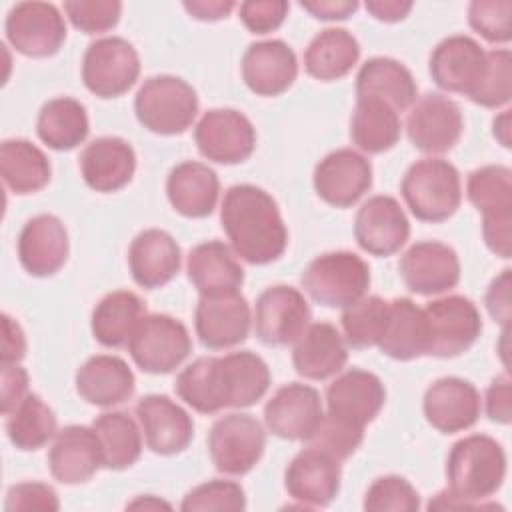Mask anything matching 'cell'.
<instances>
[{
  "mask_svg": "<svg viewBox=\"0 0 512 512\" xmlns=\"http://www.w3.org/2000/svg\"><path fill=\"white\" fill-rule=\"evenodd\" d=\"M466 194L482 216L512 212V170L500 164L474 170L468 176Z\"/></svg>",
  "mask_w": 512,
  "mask_h": 512,
  "instance_id": "cell-45",
  "label": "cell"
},
{
  "mask_svg": "<svg viewBox=\"0 0 512 512\" xmlns=\"http://www.w3.org/2000/svg\"><path fill=\"white\" fill-rule=\"evenodd\" d=\"M0 382L2 414L8 416L28 394V372L18 364H2Z\"/></svg>",
  "mask_w": 512,
  "mask_h": 512,
  "instance_id": "cell-56",
  "label": "cell"
},
{
  "mask_svg": "<svg viewBox=\"0 0 512 512\" xmlns=\"http://www.w3.org/2000/svg\"><path fill=\"white\" fill-rule=\"evenodd\" d=\"M284 486L300 506L324 508L340 490V462L324 450L308 446L290 460Z\"/></svg>",
  "mask_w": 512,
  "mask_h": 512,
  "instance_id": "cell-18",
  "label": "cell"
},
{
  "mask_svg": "<svg viewBox=\"0 0 512 512\" xmlns=\"http://www.w3.org/2000/svg\"><path fill=\"white\" fill-rule=\"evenodd\" d=\"M486 414L492 422L510 424L512 420V386L510 376H496L486 390Z\"/></svg>",
  "mask_w": 512,
  "mask_h": 512,
  "instance_id": "cell-55",
  "label": "cell"
},
{
  "mask_svg": "<svg viewBox=\"0 0 512 512\" xmlns=\"http://www.w3.org/2000/svg\"><path fill=\"white\" fill-rule=\"evenodd\" d=\"M128 508H170V504H166L154 496H146V498H138V500L130 502Z\"/></svg>",
  "mask_w": 512,
  "mask_h": 512,
  "instance_id": "cell-63",
  "label": "cell"
},
{
  "mask_svg": "<svg viewBox=\"0 0 512 512\" xmlns=\"http://www.w3.org/2000/svg\"><path fill=\"white\" fill-rule=\"evenodd\" d=\"M306 294L328 308H346L366 296L370 268L354 252L336 250L316 256L302 272Z\"/></svg>",
  "mask_w": 512,
  "mask_h": 512,
  "instance_id": "cell-5",
  "label": "cell"
},
{
  "mask_svg": "<svg viewBox=\"0 0 512 512\" xmlns=\"http://www.w3.org/2000/svg\"><path fill=\"white\" fill-rule=\"evenodd\" d=\"M388 308L390 300L380 296H362L354 304L346 306L340 318L344 342L352 348L378 346L386 328Z\"/></svg>",
  "mask_w": 512,
  "mask_h": 512,
  "instance_id": "cell-44",
  "label": "cell"
},
{
  "mask_svg": "<svg viewBox=\"0 0 512 512\" xmlns=\"http://www.w3.org/2000/svg\"><path fill=\"white\" fill-rule=\"evenodd\" d=\"M486 50L470 36L444 38L430 54V76L446 92L470 96L482 78Z\"/></svg>",
  "mask_w": 512,
  "mask_h": 512,
  "instance_id": "cell-23",
  "label": "cell"
},
{
  "mask_svg": "<svg viewBox=\"0 0 512 512\" xmlns=\"http://www.w3.org/2000/svg\"><path fill=\"white\" fill-rule=\"evenodd\" d=\"M362 440H364V428L338 420L330 414H324L318 430L308 440V446L320 448L332 458H336L338 462H342L356 452Z\"/></svg>",
  "mask_w": 512,
  "mask_h": 512,
  "instance_id": "cell-50",
  "label": "cell"
},
{
  "mask_svg": "<svg viewBox=\"0 0 512 512\" xmlns=\"http://www.w3.org/2000/svg\"><path fill=\"white\" fill-rule=\"evenodd\" d=\"M386 390L382 380L360 368L342 372L326 388V414L364 428L382 410Z\"/></svg>",
  "mask_w": 512,
  "mask_h": 512,
  "instance_id": "cell-20",
  "label": "cell"
},
{
  "mask_svg": "<svg viewBox=\"0 0 512 512\" xmlns=\"http://www.w3.org/2000/svg\"><path fill=\"white\" fill-rule=\"evenodd\" d=\"M424 416L444 434H456L476 424L480 416V394L464 378L444 376L424 392Z\"/></svg>",
  "mask_w": 512,
  "mask_h": 512,
  "instance_id": "cell-22",
  "label": "cell"
},
{
  "mask_svg": "<svg viewBox=\"0 0 512 512\" xmlns=\"http://www.w3.org/2000/svg\"><path fill=\"white\" fill-rule=\"evenodd\" d=\"M180 508L184 512L192 510H244L246 496L240 484L232 480H210L192 488Z\"/></svg>",
  "mask_w": 512,
  "mask_h": 512,
  "instance_id": "cell-49",
  "label": "cell"
},
{
  "mask_svg": "<svg viewBox=\"0 0 512 512\" xmlns=\"http://www.w3.org/2000/svg\"><path fill=\"white\" fill-rule=\"evenodd\" d=\"M48 466L50 474L62 484L72 486L90 480L104 466L102 446L94 428L70 424L56 432L48 452Z\"/></svg>",
  "mask_w": 512,
  "mask_h": 512,
  "instance_id": "cell-26",
  "label": "cell"
},
{
  "mask_svg": "<svg viewBox=\"0 0 512 512\" xmlns=\"http://www.w3.org/2000/svg\"><path fill=\"white\" fill-rule=\"evenodd\" d=\"M92 428L100 440L106 468L124 470L140 458L142 432L128 412H104L92 422Z\"/></svg>",
  "mask_w": 512,
  "mask_h": 512,
  "instance_id": "cell-41",
  "label": "cell"
},
{
  "mask_svg": "<svg viewBox=\"0 0 512 512\" xmlns=\"http://www.w3.org/2000/svg\"><path fill=\"white\" fill-rule=\"evenodd\" d=\"M402 132L400 112L378 98H356V108L350 120L352 142L368 154L390 150Z\"/></svg>",
  "mask_w": 512,
  "mask_h": 512,
  "instance_id": "cell-38",
  "label": "cell"
},
{
  "mask_svg": "<svg viewBox=\"0 0 512 512\" xmlns=\"http://www.w3.org/2000/svg\"><path fill=\"white\" fill-rule=\"evenodd\" d=\"M234 2L230 0H192V2H184V10L196 18V20H204V22H214V20H222L226 18L232 10H234Z\"/></svg>",
  "mask_w": 512,
  "mask_h": 512,
  "instance_id": "cell-60",
  "label": "cell"
},
{
  "mask_svg": "<svg viewBox=\"0 0 512 512\" xmlns=\"http://www.w3.org/2000/svg\"><path fill=\"white\" fill-rule=\"evenodd\" d=\"M254 332L268 346H286L310 324V306L300 290L276 284L266 288L254 306Z\"/></svg>",
  "mask_w": 512,
  "mask_h": 512,
  "instance_id": "cell-13",
  "label": "cell"
},
{
  "mask_svg": "<svg viewBox=\"0 0 512 512\" xmlns=\"http://www.w3.org/2000/svg\"><path fill=\"white\" fill-rule=\"evenodd\" d=\"M410 236V222L392 196L368 198L354 220V238L358 246L372 256L396 254Z\"/></svg>",
  "mask_w": 512,
  "mask_h": 512,
  "instance_id": "cell-19",
  "label": "cell"
},
{
  "mask_svg": "<svg viewBox=\"0 0 512 512\" xmlns=\"http://www.w3.org/2000/svg\"><path fill=\"white\" fill-rule=\"evenodd\" d=\"M324 418L322 400L316 388L290 382L278 388L264 406L268 430L284 440L308 442Z\"/></svg>",
  "mask_w": 512,
  "mask_h": 512,
  "instance_id": "cell-15",
  "label": "cell"
},
{
  "mask_svg": "<svg viewBox=\"0 0 512 512\" xmlns=\"http://www.w3.org/2000/svg\"><path fill=\"white\" fill-rule=\"evenodd\" d=\"M128 352L148 374H168L192 352L188 328L168 314H148L134 330Z\"/></svg>",
  "mask_w": 512,
  "mask_h": 512,
  "instance_id": "cell-6",
  "label": "cell"
},
{
  "mask_svg": "<svg viewBox=\"0 0 512 512\" xmlns=\"http://www.w3.org/2000/svg\"><path fill=\"white\" fill-rule=\"evenodd\" d=\"M140 76L136 48L120 38L106 36L94 40L82 58L84 86L100 98H116L128 92Z\"/></svg>",
  "mask_w": 512,
  "mask_h": 512,
  "instance_id": "cell-9",
  "label": "cell"
},
{
  "mask_svg": "<svg viewBox=\"0 0 512 512\" xmlns=\"http://www.w3.org/2000/svg\"><path fill=\"white\" fill-rule=\"evenodd\" d=\"M136 416L146 446L160 456L178 454L188 448L194 436L190 414L164 394H148L138 400Z\"/></svg>",
  "mask_w": 512,
  "mask_h": 512,
  "instance_id": "cell-21",
  "label": "cell"
},
{
  "mask_svg": "<svg viewBox=\"0 0 512 512\" xmlns=\"http://www.w3.org/2000/svg\"><path fill=\"white\" fill-rule=\"evenodd\" d=\"M406 288L420 296L452 290L460 280V260L448 244L426 240L410 246L398 264Z\"/></svg>",
  "mask_w": 512,
  "mask_h": 512,
  "instance_id": "cell-17",
  "label": "cell"
},
{
  "mask_svg": "<svg viewBox=\"0 0 512 512\" xmlns=\"http://www.w3.org/2000/svg\"><path fill=\"white\" fill-rule=\"evenodd\" d=\"M418 86L412 72L398 60L376 56L362 64L356 76V98H378L398 112L416 102Z\"/></svg>",
  "mask_w": 512,
  "mask_h": 512,
  "instance_id": "cell-33",
  "label": "cell"
},
{
  "mask_svg": "<svg viewBox=\"0 0 512 512\" xmlns=\"http://www.w3.org/2000/svg\"><path fill=\"white\" fill-rule=\"evenodd\" d=\"M264 448V428L252 414H226L208 432L210 460L222 474L242 476L250 472L260 462Z\"/></svg>",
  "mask_w": 512,
  "mask_h": 512,
  "instance_id": "cell-7",
  "label": "cell"
},
{
  "mask_svg": "<svg viewBox=\"0 0 512 512\" xmlns=\"http://www.w3.org/2000/svg\"><path fill=\"white\" fill-rule=\"evenodd\" d=\"M358 58L360 44L348 30L326 28L310 40L304 52V68L312 78L332 82L344 78Z\"/></svg>",
  "mask_w": 512,
  "mask_h": 512,
  "instance_id": "cell-37",
  "label": "cell"
},
{
  "mask_svg": "<svg viewBox=\"0 0 512 512\" xmlns=\"http://www.w3.org/2000/svg\"><path fill=\"white\" fill-rule=\"evenodd\" d=\"M200 154L218 164H238L256 148V130L238 110L214 108L204 112L194 128Z\"/></svg>",
  "mask_w": 512,
  "mask_h": 512,
  "instance_id": "cell-12",
  "label": "cell"
},
{
  "mask_svg": "<svg viewBox=\"0 0 512 512\" xmlns=\"http://www.w3.org/2000/svg\"><path fill=\"white\" fill-rule=\"evenodd\" d=\"M90 124L86 108L68 96L48 100L38 114V138L52 150L64 152L82 144L88 136Z\"/></svg>",
  "mask_w": 512,
  "mask_h": 512,
  "instance_id": "cell-39",
  "label": "cell"
},
{
  "mask_svg": "<svg viewBox=\"0 0 512 512\" xmlns=\"http://www.w3.org/2000/svg\"><path fill=\"white\" fill-rule=\"evenodd\" d=\"M136 388L130 366L112 354L90 356L76 372V390L92 406L110 408L126 402Z\"/></svg>",
  "mask_w": 512,
  "mask_h": 512,
  "instance_id": "cell-30",
  "label": "cell"
},
{
  "mask_svg": "<svg viewBox=\"0 0 512 512\" xmlns=\"http://www.w3.org/2000/svg\"><path fill=\"white\" fill-rule=\"evenodd\" d=\"M366 10L382 22H398L408 16L412 10V2H402V0H368Z\"/></svg>",
  "mask_w": 512,
  "mask_h": 512,
  "instance_id": "cell-61",
  "label": "cell"
},
{
  "mask_svg": "<svg viewBox=\"0 0 512 512\" xmlns=\"http://www.w3.org/2000/svg\"><path fill=\"white\" fill-rule=\"evenodd\" d=\"M64 14L74 28L86 34H98L114 28L122 14L118 0H68Z\"/></svg>",
  "mask_w": 512,
  "mask_h": 512,
  "instance_id": "cell-51",
  "label": "cell"
},
{
  "mask_svg": "<svg viewBox=\"0 0 512 512\" xmlns=\"http://www.w3.org/2000/svg\"><path fill=\"white\" fill-rule=\"evenodd\" d=\"M138 122L154 134H182L198 114L196 90L182 78L160 74L144 80L134 98Z\"/></svg>",
  "mask_w": 512,
  "mask_h": 512,
  "instance_id": "cell-4",
  "label": "cell"
},
{
  "mask_svg": "<svg viewBox=\"0 0 512 512\" xmlns=\"http://www.w3.org/2000/svg\"><path fill=\"white\" fill-rule=\"evenodd\" d=\"M252 314L246 298L236 292L204 294L194 312V328L202 346L224 350L248 338Z\"/></svg>",
  "mask_w": 512,
  "mask_h": 512,
  "instance_id": "cell-14",
  "label": "cell"
},
{
  "mask_svg": "<svg viewBox=\"0 0 512 512\" xmlns=\"http://www.w3.org/2000/svg\"><path fill=\"white\" fill-rule=\"evenodd\" d=\"M284 0H246L240 4V20L254 34H268L282 26L288 16Z\"/></svg>",
  "mask_w": 512,
  "mask_h": 512,
  "instance_id": "cell-52",
  "label": "cell"
},
{
  "mask_svg": "<svg viewBox=\"0 0 512 512\" xmlns=\"http://www.w3.org/2000/svg\"><path fill=\"white\" fill-rule=\"evenodd\" d=\"M146 316V304L130 290L106 294L92 310V334L106 348L128 346L140 320Z\"/></svg>",
  "mask_w": 512,
  "mask_h": 512,
  "instance_id": "cell-35",
  "label": "cell"
},
{
  "mask_svg": "<svg viewBox=\"0 0 512 512\" xmlns=\"http://www.w3.org/2000/svg\"><path fill=\"white\" fill-rule=\"evenodd\" d=\"M482 236L486 246L500 258L512 254V212L482 216Z\"/></svg>",
  "mask_w": 512,
  "mask_h": 512,
  "instance_id": "cell-54",
  "label": "cell"
},
{
  "mask_svg": "<svg viewBox=\"0 0 512 512\" xmlns=\"http://www.w3.org/2000/svg\"><path fill=\"white\" fill-rule=\"evenodd\" d=\"M4 506L6 510H58L60 500L44 482H20L10 486Z\"/></svg>",
  "mask_w": 512,
  "mask_h": 512,
  "instance_id": "cell-53",
  "label": "cell"
},
{
  "mask_svg": "<svg viewBox=\"0 0 512 512\" xmlns=\"http://www.w3.org/2000/svg\"><path fill=\"white\" fill-rule=\"evenodd\" d=\"M220 222L234 254L250 264H270L286 250L288 230L278 204L254 184H236L226 190Z\"/></svg>",
  "mask_w": 512,
  "mask_h": 512,
  "instance_id": "cell-1",
  "label": "cell"
},
{
  "mask_svg": "<svg viewBox=\"0 0 512 512\" xmlns=\"http://www.w3.org/2000/svg\"><path fill=\"white\" fill-rule=\"evenodd\" d=\"M420 508V494L402 476L376 478L364 496V510L370 512H414Z\"/></svg>",
  "mask_w": 512,
  "mask_h": 512,
  "instance_id": "cell-47",
  "label": "cell"
},
{
  "mask_svg": "<svg viewBox=\"0 0 512 512\" xmlns=\"http://www.w3.org/2000/svg\"><path fill=\"white\" fill-rule=\"evenodd\" d=\"M512 96V56L510 50L498 48L486 52V66L480 82L470 92V100L484 108H500Z\"/></svg>",
  "mask_w": 512,
  "mask_h": 512,
  "instance_id": "cell-46",
  "label": "cell"
},
{
  "mask_svg": "<svg viewBox=\"0 0 512 512\" xmlns=\"http://www.w3.org/2000/svg\"><path fill=\"white\" fill-rule=\"evenodd\" d=\"M166 194L178 214L186 218H204L216 208L220 182L208 164L186 160L170 170Z\"/></svg>",
  "mask_w": 512,
  "mask_h": 512,
  "instance_id": "cell-31",
  "label": "cell"
},
{
  "mask_svg": "<svg viewBox=\"0 0 512 512\" xmlns=\"http://www.w3.org/2000/svg\"><path fill=\"white\" fill-rule=\"evenodd\" d=\"M410 212L422 222H444L460 206L462 184L456 166L442 158L414 162L400 184Z\"/></svg>",
  "mask_w": 512,
  "mask_h": 512,
  "instance_id": "cell-3",
  "label": "cell"
},
{
  "mask_svg": "<svg viewBox=\"0 0 512 512\" xmlns=\"http://www.w3.org/2000/svg\"><path fill=\"white\" fill-rule=\"evenodd\" d=\"M348 360L344 336L330 322H314L296 338L292 364L308 380H326L338 374Z\"/></svg>",
  "mask_w": 512,
  "mask_h": 512,
  "instance_id": "cell-29",
  "label": "cell"
},
{
  "mask_svg": "<svg viewBox=\"0 0 512 512\" xmlns=\"http://www.w3.org/2000/svg\"><path fill=\"white\" fill-rule=\"evenodd\" d=\"M0 172L4 184L16 194L42 190L52 176L46 154L24 138L4 140L0 146Z\"/></svg>",
  "mask_w": 512,
  "mask_h": 512,
  "instance_id": "cell-40",
  "label": "cell"
},
{
  "mask_svg": "<svg viewBox=\"0 0 512 512\" xmlns=\"http://www.w3.org/2000/svg\"><path fill=\"white\" fill-rule=\"evenodd\" d=\"M180 246L160 228L140 232L128 248V266L132 278L142 288H160L168 284L180 270Z\"/></svg>",
  "mask_w": 512,
  "mask_h": 512,
  "instance_id": "cell-28",
  "label": "cell"
},
{
  "mask_svg": "<svg viewBox=\"0 0 512 512\" xmlns=\"http://www.w3.org/2000/svg\"><path fill=\"white\" fill-rule=\"evenodd\" d=\"M424 320L428 352L438 358H452L466 352L482 332V318L476 304L452 294L426 304Z\"/></svg>",
  "mask_w": 512,
  "mask_h": 512,
  "instance_id": "cell-8",
  "label": "cell"
},
{
  "mask_svg": "<svg viewBox=\"0 0 512 512\" xmlns=\"http://www.w3.org/2000/svg\"><path fill=\"white\" fill-rule=\"evenodd\" d=\"M6 432L16 448L38 450L56 436V416L38 394L28 392L8 414Z\"/></svg>",
  "mask_w": 512,
  "mask_h": 512,
  "instance_id": "cell-42",
  "label": "cell"
},
{
  "mask_svg": "<svg viewBox=\"0 0 512 512\" xmlns=\"http://www.w3.org/2000/svg\"><path fill=\"white\" fill-rule=\"evenodd\" d=\"M186 270L200 296L236 292L244 282L240 262L220 240H208L194 246L188 254Z\"/></svg>",
  "mask_w": 512,
  "mask_h": 512,
  "instance_id": "cell-34",
  "label": "cell"
},
{
  "mask_svg": "<svg viewBox=\"0 0 512 512\" xmlns=\"http://www.w3.org/2000/svg\"><path fill=\"white\" fill-rule=\"evenodd\" d=\"M136 170V154L130 142L118 136H102L86 144L80 154L84 182L96 192L124 188Z\"/></svg>",
  "mask_w": 512,
  "mask_h": 512,
  "instance_id": "cell-27",
  "label": "cell"
},
{
  "mask_svg": "<svg viewBox=\"0 0 512 512\" xmlns=\"http://www.w3.org/2000/svg\"><path fill=\"white\" fill-rule=\"evenodd\" d=\"M372 186V164L352 148L324 156L314 168V190L330 206L348 208Z\"/></svg>",
  "mask_w": 512,
  "mask_h": 512,
  "instance_id": "cell-16",
  "label": "cell"
},
{
  "mask_svg": "<svg viewBox=\"0 0 512 512\" xmlns=\"http://www.w3.org/2000/svg\"><path fill=\"white\" fill-rule=\"evenodd\" d=\"M176 394L202 414L230 408V386L222 356H202L188 364L174 384Z\"/></svg>",
  "mask_w": 512,
  "mask_h": 512,
  "instance_id": "cell-32",
  "label": "cell"
},
{
  "mask_svg": "<svg viewBox=\"0 0 512 512\" xmlns=\"http://www.w3.org/2000/svg\"><path fill=\"white\" fill-rule=\"evenodd\" d=\"M2 364H18L26 354V338L20 324L2 314Z\"/></svg>",
  "mask_w": 512,
  "mask_h": 512,
  "instance_id": "cell-58",
  "label": "cell"
},
{
  "mask_svg": "<svg viewBox=\"0 0 512 512\" xmlns=\"http://www.w3.org/2000/svg\"><path fill=\"white\" fill-rule=\"evenodd\" d=\"M298 76V60L284 40H262L242 56V80L258 96L286 92Z\"/></svg>",
  "mask_w": 512,
  "mask_h": 512,
  "instance_id": "cell-25",
  "label": "cell"
},
{
  "mask_svg": "<svg viewBox=\"0 0 512 512\" xmlns=\"http://www.w3.org/2000/svg\"><path fill=\"white\" fill-rule=\"evenodd\" d=\"M6 38L16 52L30 58H46L64 44L66 22L54 4L18 2L6 16Z\"/></svg>",
  "mask_w": 512,
  "mask_h": 512,
  "instance_id": "cell-11",
  "label": "cell"
},
{
  "mask_svg": "<svg viewBox=\"0 0 512 512\" xmlns=\"http://www.w3.org/2000/svg\"><path fill=\"white\" fill-rule=\"evenodd\" d=\"M512 2L510 0H474L468 6V22L484 40L506 44L512 38Z\"/></svg>",
  "mask_w": 512,
  "mask_h": 512,
  "instance_id": "cell-48",
  "label": "cell"
},
{
  "mask_svg": "<svg viewBox=\"0 0 512 512\" xmlns=\"http://www.w3.org/2000/svg\"><path fill=\"white\" fill-rule=\"evenodd\" d=\"M68 232L54 214L30 218L18 236V260L22 268L38 278L56 274L68 260Z\"/></svg>",
  "mask_w": 512,
  "mask_h": 512,
  "instance_id": "cell-24",
  "label": "cell"
},
{
  "mask_svg": "<svg viewBox=\"0 0 512 512\" xmlns=\"http://www.w3.org/2000/svg\"><path fill=\"white\" fill-rule=\"evenodd\" d=\"M222 358L230 386V408H248L256 404L270 386L268 364L250 350L230 352Z\"/></svg>",
  "mask_w": 512,
  "mask_h": 512,
  "instance_id": "cell-43",
  "label": "cell"
},
{
  "mask_svg": "<svg viewBox=\"0 0 512 512\" xmlns=\"http://www.w3.org/2000/svg\"><path fill=\"white\" fill-rule=\"evenodd\" d=\"M506 454L502 446L486 434H470L458 440L446 460L448 488L430 500V510L500 508L484 504L504 482Z\"/></svg>",
  "mask_w": 512,
  "mask_h": 512,
  "instance_id": "cell-2",
  "label": "cell"
},
{
  "mask_svg": "<svg viewBox=\"0 0 512 512\" xmlns=\"http://www.w3.org/2000/svg\"><path fill=\"white\" fill-rule=\"evenodd\" d=\"M464 130L460 106L438 92L418 98L406 118V132L414 148L424 154L450 152Z\"/></svg>",
  "mask_w": 512,
  "mask_h": 512,
  "instance_id": "cell-10",
  "label": "cell"
},
{
  "mask_svg": "<svg viewBox=\"0 0 512 512\" xmlns=\"http://www.w3.org/2000/svg\"><path fill=\"white\" fill-rule=\"evenodd\" d=\"M300 8H304L318 20H346L358 10V2L356 0H312V2H300Z\"/></svg>",
  "mask_w": 512,
  "mask_h": 512,
  "instance_id": "cell-59",
  "label": "cell"
},
{
  "mask_svg": "<svg viewBox=\"0 0 512 512\" xmlns=\"http://www.w3.org/2000/svg\"><path fill=\"white\" fill-rule=\"evenodd\" d=\"M492 132L494 138L504 146L510 148V110H502L494 122H492Z\"/></svg>",
  "mask_w": 512,
  "mask_h": 512,
  "instance_id": "cell-62",
  "label": "cell"
},
{
  "mask_svg": "<svg viewBox=\"0 0 512 512\" xmlns=\"http://www.w3.org/2000/svg\"><path fill=\"white\" fill-rule=\"evenodd\" d=\"M486 308L494 322L508 328L510 324V270H502L488 286Z\"/></svg>",
  "mask_w": 512,
  "mask_h": 512,
  "instance_id": "cell-57",
  "label": "cell"
},
{
  "mask_svg": "<svg viewBox=\"0 0 512 512\" xmlns=\"http://www.w3.org/2000/svg\"><path fill=\"white\" fill-rule=\"evenodd\" d=\"M378 348L394 360H414L428 352L424 312L410 298L390 300L388 320Z\"/></svg>",
  "mask_w": 512,
  "mask_h": 512,
  "instance_id": "cell-36",
  "label": "cell"
}]
</instances>
